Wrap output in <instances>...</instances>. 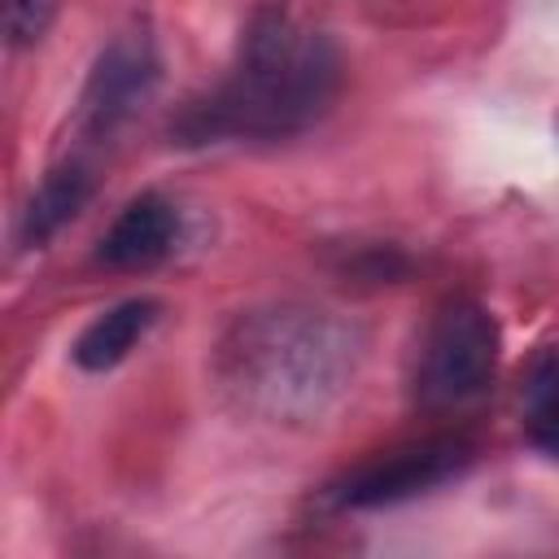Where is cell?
<instances>
[{"label":"cell","instance_id":"6da1fadb","mask_svg":"<svg viewBox=\"0 0 559 559\" xmlns=\"http://www.w3.org/2000/svg\"><path fill=\"white\" fill-rule=\"evenodd\" d=\"M341 92V52L328 31L284 4H262L240 31L227 74L192 96L170 135L179 144L288 140L310 131Z\"/></svg>","mask_w":559,"mask_h":559},{"label":"cell","instance_id":"ba28073f","mask_svg":"<svg viewBox=\"0 0 559 559\" xmlns=\"http://www.w3.org/2000/svg\"><path fill=\"white\" fill-rule=\"evenodd\" d=\"M157 319H162V301L157 297H127V301L100 310L79 332V341L70 345V358L83 371H109V367H118L153 332Z\"/></svg>","mask_w":559,"mask_h":559},{"label":"cell","instance_id":"30bf717a","mask_svg":"<svg viewBox=\"0 0 559 559\" xmlns=\"http://www.w3.org/2000/svg\"><path fill=\"white\" fill-rule=\"evenodd\" d=\"M57 17V0H4V31L13 48L39 44Z\"/></svg>","mask_w":559,"mask_h":559},{"label":"cell","instance_id":"52a82bcc","mask_svg":"<svg viewBox=\"0 0 559 559\" xmlns=\"http://www.w3.org/2000/svg\"><path fill=\"white\" fill-rule=\"evenodd\" d=\"M92 188H96V179H92V166L87 162H79V157L57 162L39 179V188L26 197V205L17 214V245L22 249L48 245L66 223L79 218V210L92 201Z\"/></svg>","mask_w":559,"mask_h":559},{"label":"cell","instance_id":"277c9868","mask_svg":"<svg viewBox=\"0 0 559 559\" xmlns=\"http://www.w3.org/2000/svg\"><path fill=\"white\" fill-rule=\"evenodd\" d=\"M476 463V441L467 432H428L415 441H402L393 450H380L362 459L358 467L341 472L328 489L323 502L332 511H376V507H397L419 493H432L450 480H459Z\"/></svg>","mask_w":559,"mask_h":559},{"label":"cell","instance_id":"7a4b0ae2","mask_svg":"<svg viewBox=\"0 0 559 559\" xmlns=\"http://www.w3.org/2000/svg\"><path fill=\"white\" fill-rule=\"evenodd\" d=\"M362 367V332L306 301H271L240 310L214 345V380L223 397L262 424L310 428L328 419L354 389Z\"/></svg>","mask_w":559,"mask_h":559},{"label":"cell","instance_id":"8992f818","mask_svg":"<svg viewBox=\"0 0 559 559\" xmlns=\"http://www.w3.org/2000/svg\"><path fill=\"white\" fill-rule=\"evenodd\" d=\"M179 236H183L179 205L162 192H140L105 227L96 245V262L109 271H153L175 253Z\"/></svg>","mask_w":559,"mask_h":559},{"label":"cell","instance_id":"3957f363","mask_svg":"<svg viewBox=\"0 0 559 559\" xmlns=\"http://www.w3.org/2000/svg\"><path fill=\"white\" fill-rule=\"evenodd\" d=\"M498 358H502L498 319L472 297H450L445 306L432 310L411 362L415 406L454 411L476 402L493 384Z\"/></svg>","mask_w":559,"mask_h":559},{"label":"cell","instance_id":"9c48e42d","mask_svg":"<svg viewBox=\"0 0 559 559\" xmlns=\"http://www.w3.org/2000/svg\"><path fill=\"white\" fill-rule=\"evenodd\" d=\"M524 424H528V437L559 454V354L542 358L533 371H528V384H524Z\"/></svg>","mask_w":559,"mask_h":559},{"label":"cell","instance_id":"5b68a950","mask_svg":"<svg viewBox=\"0 0 559 559\" xmlns=\"http://www.w3.org/2000/svg\"><path fill=\"white\" fill-rule=\"evenodd\" d=\"M157 79H162V52L148 22L122 26L87 70V83L74 109V131L92 144L118 135L135 118V109L153 96Z\"/></svg>","mask_w":559,"mask_h":559}]
</instances>
